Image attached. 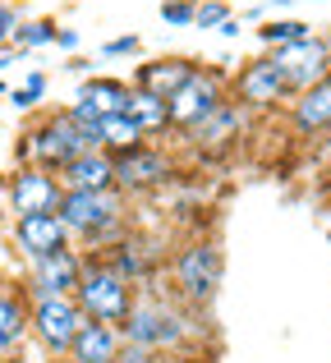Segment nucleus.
Instances as JSON below:
<instances>
[{
    "mask_svg": "<svg viewBox=\"0 0 331 363\" xmlns=\"http://www.w3.org/2000/svg\"><path fill=\"white\" fill-rule=\"evenodd\" d=\"M134 299H138V290L129 285V276L111 257H83V276H79V290H74V303L83 308L88 322L125 327Z\"/></svg>",
    "mask_w": 331,
    "mask_h": 363,
    "instance_id": "1",
    "label": "nucleus"
},
{
    "mask_svg": "<svg viewBox=\"0 0 331 363\" xmlns=\"http://www.w3.org/2000/svg\"><path fill=\"white\" fill-rule=\"evenodd\" d=\"M92 147H97V124L79 120L74 111H51L42 124L28 129V143H23L28 166L55 170V175H60L74 157H83V152H92Z\"/></svg>",
    "mask_w": 331,
    "mask_h": 363,
    "instance_id": "2",
    "label": "nucleus"
},
{
    "mask_svg": "<svg viewBox=\"0 0 331 363\" xmlns=\"http://www.w3.org/2000/svg\"><path fill=\"white\" fill-rule=\"evenodd\" d=\"M225 257L212 240H193L170 257V285H175L179 308H207L221 290Z\"/></svg>",
    "mask_w": 331,
    "mask_h": 363,
    "instance_id": "3",
    "label": "nucleus"
},
{
    "mask_svg": "<svg viewBox=\"0 0 331 363\" xmlns=\"http://www.w3.org/2000/svg\"><path fill=\"white\" fill-rule=\"evenodd\" d=\"M120 336L134 350L170 354V350H179L189 340V308H170V303L152 299V294H138L129 318H125V327H120Z\"/></svg>",
    "mask_w": 331,
    "mask_h": 363,
    "instance_id": "4",
    "label": "nucleus"
},
{
    "mask_svg": "<svg viewBox=\"0 0 331 363\" xmlns=\"http://www.w3.org/2000/svg\"><path fill=\"white\" fill-rule=\"evenodd\" d=\"M83 308L74 303V294H46V299H33V313H28V340L37 345V354L46 363H64L69 359L74 336L83 331Z\"/></svg>",
    "mask_w": 331,
    "mask_h": 363,
    "instance_id": "5",
    "label": "nucleus"
},
{
    "mask_svg": "<svg viewBox=\"0 0 331 363\" xmlns=\"http://www.w3.org/2000/svg\"><path fill=\"white\" fill-rule=\"evenodd\" d=\"M55 216L64 221L69 240H88L92 248H101L111 235H120V221H125V194H120V189H101V194H64Z\"/></svg>",
    "mask_w": 331,
    "mask_h": 363,
    "instance_id": "6",
    "label": "nucleus"
},
{
    "mask_svg": "<svg viewBox=\"0 0 331 363\" xmlns=\"http://www.w3.org/2000/svg\"><path fill=\"white\" fill-rule=\"evenodd\" d=\"M5 198H9V212L14 216H42V212H60V175L55 170H42V166H18L5 184Z\"/></svg>",
    "mask_w": 331,
    "mask_h": 363,
    "instance_id": "7",
    "label": "nucleus"
},
{
    "mask_svg": "<svg viewBox=\"0 0 331 363\" xmlns=\"http://www.w3.org/2000/svg\"><path fill=\"white\" fill-rule=\"evenodd\" d=\"M225 101V92H221V79H216L212 69H193L189 74V83L179 92H170L166 97V106H170V129H193L198 120H207L216 106Z\"/></svg>",
    "mask_w": 331,
    "mask_h": 363,
    "instance_id": "8",
    "label": "nucleus"
},
{
    "mask_svg": "<svg viewBox=\"0 0 331 363\" xmlns=\"http://www.w3.org/2000/svg\"><path fill=\"white\" fill-rule=\"evenodd\" d=\"M271 60L281 65V79H286V92H308L313 83H322L331 74V55L322 42L304 37V42H290V46H276Z\"/></svg>",
    "mask_w": 331,
    "mask_h": 363,
    "instance_id": "9",
    "label": "nucleus"
},
{
    "mask_svg": "<svg viewBox=\"0 0 331 363\" xmlns=\"http://www.w3.org/2000/svg\"><path fill=\"white\" fill-rule=\"evenodd\" d=\"M83 276V257L79 248H64V253H51L42 262H28V299H46V294H74Z\"/></svg>",
    "mask_w": 331,
    "mask_h": 363,
    "instance_id": "10",
    "label": "nucleus"
},
{
    "mask_svg": "<svg viewBox=\"0 0 331 363\" xmlns=\"http://www.w3.org/2000/svg\"><path fill=\"white\" fill-rule=\"evenodd\" d=\"M166 175H170V157L162 147L138 143V147H129V152L116 157V189L120 194H147V189H157Z\"/></svg>",
    "mask_w": 331,
    "mask_h": 363,
    "instance_id": "11",
    "label": "nucleus"
},
{
    "mask_svg": "<svg viewBox=\"0 0 331 363\" xmlns=\"http://www.w3.org/2000/svg\"><path fill=\"white\" fill-rule=\"evenodd\" d=\"M74 240L64 230V221L55 212H42V216H14V248L28 257V262H42L51 253H64Z\"/></svg>",
    "mask_w": 331,
    "mask_h": 363,
    "instance_id": "12",
    "label": "nucleus"
},
{
    "mask_svg": "<svg viewBox=\"0 0 331 363\" xmlns=\"http://www.w3.org/2000/svg\"><path fill=\"white\" fill-rule=\"evenodd\" d=\"M129 83H120V79H88L79 92H74V116L79 120H88V124H97V120H111V116H125V106H129Z\"/></svg>",
    "mask_w": 331,
    "mask_h": 363,
    "instance_id": "13",
    "label": "nucleus"
},
{
    "mask_svg": "<svg viewBox=\"0 0 331 363\" xmlns=\"http://www.w3.org/2000/svg\"><path fill=\"white\" fill-rule=\"evenodd\" d=\"M60 189L64 194H101V189H116V157L106 147H92L83 157H74L60 170Z\"/></svg>",
    "mask_w": 331,
    "mask_h": 363,
    "instance_id": "14",
    "label": "nucleus"
},
{
    "mask_svg": "<svg viewBox=\"0 0 331 363\" xmlns=\"http://www.w3.org/2000/svg\"><path fill=\"white\" fill-rule=\"evenodd\" d=\"M28 313H33V299H28L23 285H0V359L23 354Z\"/></svg>",
    "mask_w": 331,
    "mask_h": 363,
    "instance_id": "15",
    "label": "nucleus"
},
{
    "mask_svg": "<svg viewBox=\"0 0 331 363\" xmlns=\"http://www.w3.org/2000/svg\"><path fill=\"white\" fill-rule=\"evenodd\" d=\"M235 97H240V106H271V101L286 97V79H281V65L271 60H253L244 65V74L235 79Z\"/></svg>",
    "mask_w": 331,
    "mask_h": 363,
    "instance_id": "16",
    "label": "nucleus"
},
{
    "mask_svg": "<svg viewBox=\"0 0 331 363\" xmlns=\"http://www.w3.org/2000/svg\"><path fill=\"white\" fill-rule=\"evenodd\" d=\"M120 350H125L120 327H106V322H83V331L74 336L69 359H64V363H111Z\"/></svg>",
    "mask_w": 331,
    "mask_h": 363,
    "instance_id": "17",
    "label": "nucleus"
},
{
    "mask_svg": "<svg viewBox=\"0 0 331 363\" xmlns=\"http://www.w3.org/2000/svg\"><path fill=\"white\" fill-rule=\"evenodd\" d=\"M193 69H198V65L193 60H179V55H170V60H152V65L138 69L134 88L152 92V97H170V92H179L189 83V74H193Z\"/></svg>",
    "mask_w": 331,
    "mask_h": 363,
    "instance_id": "18",
    "label": "nucleus"
},
{
    "mask_svg": "<svg viewBox=\"0 0 331 363\" xmlns=\"http://www.w3.org/2000/svg\"><path fill=\"white\" fill-rule=\"evenodd\" d=\"M295 129L299 133L331 129V74H327L322 83H313L308 92H299V101H295Z\"/></svg>",
    "mask_w": 331,
    "mask_h": 363,
    "instance_id": "19",
    "label": "nucleus"
},
{
    "mask_svg": "<svg viewBox=\"0 0 331 363\" xmlns=\"http://www.w3.org/2000/svg\"><path fill=\"white\" fill-rule=\"evenodd\" d=\"M235 129H240V106H235V101H221L207 120H198L193 129H189V138H193V147H221V143L235 138Z\"/></svg>",
    "mask_w": 331,
    "mask_h": 363,
    "instance_id": "20",
    "label": "nucleus"
},
{
    "mask_svg": "<svg viewBox=\"0 0 331 363\" xmlns=\"http://www.w3.org/2000/svg\"><path fill=\"white\" fill-rule=\"evenodd\" d=\"M125 116L143 129V138L147 133H162L170 129V106H166V97H152V92H143V88H134L129 92V106H125Z\"/></svg>",
    "mask_w": 331,
    "mask_h": 363,
    "instance_id": "21",
    "label": "nucleus"
},
{
    "mask_svg": "<svg viewBox=\"0 0 331 363\" xmlns=\"http://www.w3.org/2000/svg\"><path fill=\"white\" fill-rule=\"evenodd\" d=\"M138 143H147L143 138V129H138L129 116H111V120H97V147H106L111 157H120V152H129V147H138Z\"/></svg>",
    "mask_w": 331,
    "mask_h": 363,
    "instance_id": "22",
    "label": "nucleus"
},
{
    "mask_svg": "<svg viewBox=\"0 0 331 363\" xmlns=\"http://www.w3.org/2000/svg\"><path fill=\"white\" fill-rule=\"evenodd\" d=\"M304 37H308V23H295V18L262 28V42H267V46H290V42H304Z\"/></svg>",
    "mask_w": 331,
    "mask_h": 363,
    "instance_id": "23",
    "label": "nucleus"
},
{
    "mask_svg": "<svg viewBox=\"0 0 331 363\" xmlns=\"http://www.w3.org/2000/svg\"><path fill=\"white\" fill-rule=\"evenodd\" d=\"M14 42L23 46H46V42H55V28L51 23H23V28H14Z\"/></svg>",
    "mask_w": 331,
    "mask_h": 363,
    "instance_id": "24",
    "label": "nucleus"
},
{
    "mask_svg": "<svg viewBox=\"0 0 331 363\" xmlns=\"http://www.w3.org/2000/svg\"><path fill=\"white\" fill-rule=\"evenodd\" d=\"M42 97H46V79H42V74H33V79H28L23 88L14 92V106H18V111H28V106H37Z\"/></svg>",
    "mask_w": 331,
    "mask_h": 363,
    "instance_id": "25",
    "label": "nucleus"
},
{
    "mask_svg": "<svg viewBox=\"0 0 331 363\" xmlns=\"http://www.w3.org/2000/svg\"><path fill=\"white\" fill-rule=\"evenodd\" d=\"M193 23L198 28H221V23H230V14H225V5H203V9H193Z\"/></svg>",
    "mask_w": 331,
    "mask_h": 363,
    "instance_id": "26",
    "label": "nucleus"
},
{
    "mask_svg": "<svg viewBox=\"0 0 331 363\" xmlns=\"http://www.w3.org/2000/svg\"><path fill=\"white\" fill-rule=\"evenodd\" d=\"M111 363H162V354H152V350H134V345H125Z\"/></svg>",
    "mask_w": 331,
    "mask_h": 363,
    "instance_id": "27",
    "label": "nucleus"
},
{
    "mask_svg": "<svg viewBox=\"0 0 331 363\" xmlns=\"http://www.w3.org/2000/svg\"><path fill=\"white\" fill-rule=\"evenodd\" d=\"M162 14H166V23H193V5H184V0H170Z\"/></svg>",
    "mask_w": 331,
    "mask_h": 363,
    "instance_id": "28",
    "label": "nucleus"
},
{
    "mask_svg": "<svg viewBox=\"0 0 331 363\" xmlns=\"http://www.w3.org/2000/svg\"><path fill=\"white\" fill-rule=\"evenodd\" d=\"M138 51V37H120V42H106V55H134Z\"/></svg>",
    "mask_w": 331,
    "mask_h": 363,
    "instance_id": "29",
    "label": "nucleus"
},
{
    "mask_svg": "<svg viewBox=\"0 0 331 363\" xmlns=\"http://www.w3.org/2000/svg\"><path fill=\"white\" fill-rule=\"evenodd\" d=\"M5 37H14V14L0 9V42H5Z\"/></svg>",
    "mask_w": 331,
    "mask_h": 363,
    "instance_id": "30",
    "label": "nucleus"
},
{
    "mask_svg": "<svg viewBox=\"0 0 331 363\" xmlns=\"http://www.w3.org/2000/svg\"><path fill=\"white\" fill-rule=\"evenodd\" d=\"M0 363H33L28 354H14V359H0Z\"/></svg>",
    "mask_w": 331,
    "mask_h": 363,
    "instance_id": "31",
    "label": "nucleus"
},
{
    "mask_svg": "<svg viewBox=\"0 0 331 363\" xmlns=\"http://www.w3.org/2000/svg\"><path fill=\"white\" fill-rule=\"evenodd\" d=\"M0 97H5V83H0Z\"/></svg>",
    "mask_w": 331,
    "mask_h": 363,
    "instance_id": "32",
    "label": "nucleus"
},
{
    "mask_svg": "<svg viewBox=\"0 0 331 363\" xmlns=\"http://www.w3.org/2000/svg\"><path fill=\"white\" fill-rule=\"evenodd\" d=\"M327 203H331V189H327Z\"/></svg>",
    "mask_w": 331,
    "mask_h": 363,
    "instance_id": "33",
    "label": "nucleus"
}]
</instances>
